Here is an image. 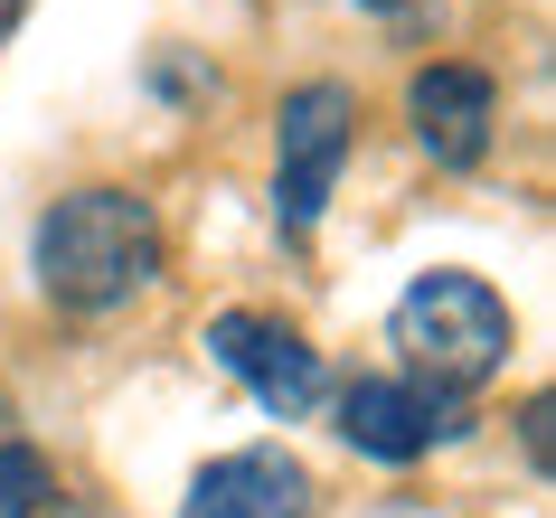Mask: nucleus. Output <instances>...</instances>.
<instances>
[{
    "label": "nucleus",
    "instance_id": "obj_3",
    "mask_svg": "<svg viewBox=\"0 0 556 518\" xmlns=\"http://www.w3.org/2000/svg\"><path fill=\"white\" fill-rule=\"evenodd\" d=\"M350 142H358V94L340 76H312V86L283 94V114H274V227L283 236L321 227Z\"/></svg>",
    "mask_w": 556,
    "mask_h": 518
},
{
    "label": "nucleus",
    "instance_id": "obj_4",
    "mask_svg": "<svg viewBox=\"0 0 556 518\" xmlns=\"http://www.w3.org/2000/svg\"><path fill=\"white\" fill-rule=\"evenodd\" d=\"M207 358L245 387V396L274 415V425H293V415H312L321 405V349L302 340L293 320H274V312H217L207 320Z\"/></svg>",
    "mask_w": 556,
    "mask_h": 518
},
{
    "label": "nucleus",
    "instance_id": "obj_9",
    "mask_svg": "<svg viewBox=\"0 0 556 518\" xmlns=\"http://www.w3.org/2000/svg\"><path fill=\"white\" fill-rule=\"evenodd\" d=\"M519 443H528V471H547V396H528V415H519Z\"/></svg>",
    "mask_w": 556,
    "mask_h": 518
},
{
    "label": "nucleus",
    "instance_id": "obj_2",
    "mask_svg": "<svg viewBox=\"0 0 556 518\" xmlns=\"http://www.w3.org/2000/svg\"><path fill=\"white\" fill-rule=\"evenodd\" d=\"M387 340H396L406 377H425V387H443V396H471V387H491V377L509 368L519 320H509V302H500L481 274L434 264V274H415V283L396 292Z\"/></svg>",
    "mask_w": 556,
    "mask_h": 518
},
{
    "label": "nucleus",
    "instance_id": "obj_5",
    "mask_svg": "<svg viewBox=\"0 0 556 518\" xmlns=\"http://www.w3.org/2000/svg\"><path fill=\"white\" fill-rule=\"evenodd\" d=\"M471 425L463 396H443V387H425V377H350V396H340V433H350V453L368 462H425L434 443H453V433Z\"/></svg>",
    "mask_w": 556,
    "mask_h": 518
},
{
    "label": "nucleus",
    "instance_id": "obj_11",
    "mask_svg": "<svg viewBox=\"0 0 556 518\" xmlns=\"http://www.w3.org/2000/svg\"><path fill=\"white\" fill-rule=\"evenodd\" d=\"M358 10H406V0H358Z\"/></svg>",
    "mask_w": 556,
    "mask_h": 518
},
{
    "label": "nucleus",
    "instance_id": "obj_10",
    "mask_svg": "<svg viewBox=\"0 0 556 518\" xmlns=\"http://www.w3.org/2000/svg\"><path fill=\"white\" fill-rule=\"evenodd\" d=\"M20 10H29V0H0V38H10V29H20Z\"/></svg>",
    "mask_w": 556,
    "mask_h": 518
},
{
    "label": "nucleus",
    "instance_id": "obj_7",
    "mask_svg": "<svg viewBox=\"0 0 556 518\" xmlns=\"http://www.w3.org/2000/svg\"><path fill=\"white\" fill-rule=\"evenodd\" d=\"M179 518H312V471L283 443H245V453H217L189 481Z\"/></svg>",
    "mask_w": 556,
    "mask_h": 518
},
{
    "label": "nucleus",
    "instance_id": "obj_8",
    "mask_svg": "<svg viewBox=\"0 0 556 518\" xmlns=\"http://www.w3.org/2000/svg\"><path fill=\"white\" fill-rule=\"evenodd\" d=\"M48 500H58L48 453H29V443H0V518H48Z\"/></svg>",
    "mask_w": 556,
    "mask_h": 518
},
{
    "label": "nucleus",
    "instance_id": "obj_1",
    "mask_svg": "<svg viewBox=\"0 0 556 518\" xmlns=\"http://www.w3.org/2000/svg\"><path fill=\"white\" fill-rule=\"evenodd\" d=\"M29 274L58 312L94 320V312H123L132 292L161 283V217H151L142 189H66L48 217L29 227Z\"/></svg>",
    "mask_w": 556,
    "mask_h": 518
},
{
    "label": "nucleus",
    "instance_id": "obj_6",
    "mask_svg": "<svg viewBox=\"0 0 556 518\" xmlns=\"http://www.w3.org/2000/svg\"><path fill=\"white\" fill-rule=\"evenodd\" d=\"M406 123L434 170H481L500 142V86L463 58H434V66H415V86H406Z\"/></svg>",
    "mask_w": 556,
    "mask_h": 518
}]
</instances>
